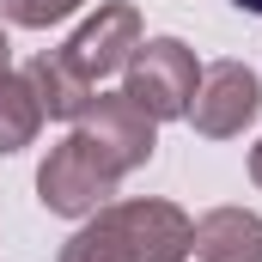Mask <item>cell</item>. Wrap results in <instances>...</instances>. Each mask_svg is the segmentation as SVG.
<instances>
[{
  "label": "cell",
  "mask_w": 262,
  "mask_h": 262,
  "mask_svg": "<svg viewBox=\"0 0 262 262\" xmlns=\"http://www.w3.org/2000/svg\"><path fill=\"white\" fill-rule=\"evenodd\" d=\"M110 195H116V177L85 152L79 134H67L61 146H49V159L37 165V201L49 213H61V220H85V213H98Z\"/></svg>",
  "instance_id": "277c9868"
},
{
  "label": "cell",
  "mask_w": 262,
  "mask_h": 262,
  "mask_svg": "<svg viewBox=\"0 0 262 262\" xmlns=\"http://www.w3.org/2000/svg\"><path fill=\"white\" fill-rule=\"evenodd\" d=\"M0 67H6V31H0Z\"/></svg>",
  "instance_id": "4fadbf2b"
},
{
  "label": "cell",
  "mask_w": 262,
  "mask_h": 262,
  "mask_svg": "<svg viewBox=\"0 0 262 262\" xmlns=\"http://www.w3.org/2000/svg\"><path fill=\"white\" fill-rule=\"evenodd\" d=\"M25 79H31L43 116H55V122H79L85 104H92V79H79V73L61 61V49H43L37 61L25 67Z\"/></svg>",
  "instance_id": "ba28073f"
},
{
  "label": "cell",
  "mask_w": 262,
  "mask_h": 262,
  "mask_svg": "<svg viewBox=\"0 0 262 262\" xmlns=\"http://www.w3.org/2000/svg\"><path fill=\"white\" fill-rule=\"evenodd\" d=\"M256 110H262V79H256V67H244V61H213V67H201L195 104H189L195 134H207V140H232V134H244L250 122H256Z\"/></svg>",
  "instance_id": "5b68a950"
},
{
  "label": "cell",
  "mask_w": 262,
  "mask_h": 262,
  "mask_svg": "<svg viewBox=\"0 0 262 262\" xmlns=\"http://www.w3.org/2000/svg\"><path fill=\"white\" fill-rule=\"evenodd\" d=\"M238 6H244V12H262V0H238Z\"/></svg>",
  "instance_id": "7c38bea8"
},
{
  "label": "cell",
  "mask_w": 262,
  "mask_h": 262,
  "mask_svg": "<svg viewBox=\"0 0 262 262\" xmlns=\"http://www.w3.org/2000/svg\"><path fill=\"white\" fill-rule=\"evenodd\" d=\"M79 140H85V152L122 183L128 171H140L146 159H152V146H159V122L134 104L128 92H98L92 104H85V116H79Z\"/></svg>",
  "instance_id": "3957f363"
},
{
  "label": "cell",
  "mask_w": 262,
  "mask_h": 262,
  "mask_svg": "<svg viewBox=\"0 0 262 262\" xmlns=\"http://www.w3.org/2000/svg\"><path fill=\"white\" fill-rule=\"evenodd\" d=\"M0 6H6V18H12V25H25V31H49V25L73 18L85 0H0Z\"/></svg>",
  "instance_id": "30bf717a"
},
{
  "label": "cell",
  "mask_w": 262,
  "mask_h": 262,
  "mask_svg": "<svg viewBox=\"0 0 262 262\" xmlns=\"http://www.w3.org/2000/svg\"><path fill=\"white\" fill-rule=\"evenodd\" d=\"M195 85H201L195 49L177 43V37H140V49H134L128 67H122V92H128L152 122H177V116H189Z\"/></svg>",
  "instance_id": "7a4b0ae2"
},
{
  "label": "cell",
  "mask_w": 262,
  "mask_h": 262,
  "mask_svg": "<svg viewBox=\"0 0 262 262\" xmlns=\"http://www.w3.org/2000/svg\"><path fill=\"white\" fill-rule=\"evenodd\" d=\"M250 177H256V183H262V140H256V146H250Z\"/></svg>",
  "instance_id": "8fae6325"
},
{
  "label": "cell",
  "mask_w": 262,
  "mask_h": 262,
  "mask_svg": "<svg viewBox=\"0 0 262 262\" xmlns=\"http://www.w3.org/2000/svg\"><path fill=\"white\" fill-rule=\"evenodd\" d=\"M140 49V12L134 6H98L73 37L61 43V61L79 73V79H104V73H116V67H128V55Z\"/></svg>",
  "instance_id": "8992f818"
},
{
  "label": "cell",
  "mask_w": 262,
  "mask_h": 262,
  "mask_svg": "<svg viewBox=\"0 0 262 262\" xmlns=\"http://www.w3.org/2000/svg\"><path fill=\"white\" fill-rule=\"evenodd\" d=\"M37 128H43V104H37L31 79L12 73V67H0V159L6 152H25L37 140Z\"/></svg>",
  "instance_id": "9c48e42d"
},
{
  "label": "cell",
  "mask_w": 262,
  "mask_h": 262,
  "mask_svg": "<svg viewBox=\"0 0 262 262\" xmlns=\"http://www.w3.org/2000/svg\"><path fill=\"white\" fill-rule=\"evenodd\" d=\"M189 250L201 262H262V213H250V207H213V213H201Z\"/></svg>",
  "instance_id": "52a82bcc"
},
{
  "label": "cell",
  "mask_w": 262,
  "mask_h": 262,
  "mask_svg": "<svg viewBox=\"0 0 262 262\" xmlns=\"http://www.w3.org/2000/svg\"><path fill=\"white\" fill-rule=\"evenodd\" d=\"M195 220L177 201H104L61 244V262H183Z\"/></svg>",
  "instance_id": "6da1fadb"
}]
</instances>
